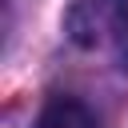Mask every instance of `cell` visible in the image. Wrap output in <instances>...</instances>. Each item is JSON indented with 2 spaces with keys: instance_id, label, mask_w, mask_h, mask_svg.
<instances>
[{
  "instance_id": "cell-2",
  "label": "cell",
  "mask_w": 128,
  "mask_h": 128,
  "mask_svg": "<svg viewBox=\"0 0 128 128\" xmlns=\"http://www.w3.org/2000/svg\"><path fill=\"white\" fill-rule=\"evenodd\" d=\"M32 128H100V120L92 116V108L76 96H56L40 108Z\"/></svg>"
},
{
  "instance_id": "cell-1",
  "label": "cell",
  "mask_w": 128,
  "mask_h": 128,
  "mask_svg": "<svg viewBox=\"0 0 128 128\" xmlns=\"http://www.w3.org/2000/svg\"><path fill=\"white\" fill-rule=\"evenodd\" d=\"M64 32L76 48H108L128 36V0H68Z\"/></svg>"
}]
</instances>
